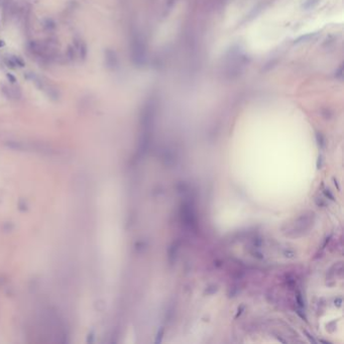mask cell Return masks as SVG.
<instances>
[{
	"mask_svg": "<svg viewBox=\"0 0 344 344\" xmlns=\"http://www.w3.org/2000/svg\"><path fill=\"white\" fill-rule=\"evenodd\" d=\"M6 64L8 65V67L10 68H15V67H24V62L20 59L19 57L13 56L11 58H9L8 60L6 61Z\"/></svg>",
	"mask_w": 344,
	"mask_h": 344,
	"instance_id": "cell-1",
	"label": "cell"
},
{
	"mask_svg": "<svg viewBox=\"0 0 344 344\" xmlns=\"http://www.w3.org/2000/svg\"><path fill=\"white\" fill-rule=\"evenodd\" d=\"M7 78L9 79L10 82H11V83H15V82H16L15 77H14V76H12L11 74H7Z\"/></svg>",
	"mask_w": 344,
	"mask_h": 344,
	"instance_id": "cell-3",
	"label": "cell"
},
{
	"mask_svg": "<svg viewBox=\"0 0 344 344\" xmlns=\"http://www.w3.org/2000/svg\"><path fill=\"white\" fill-rule=\"evenodd\" d=\"M4 46V42L0 41V48H1V46Z\"/></svg>",
	"mask_w": 344,
	"mask_h": 344,
	"instance_id": "cell-4",
	"label": "cell"
},
{
	"mask_svg": "<svg viewBox=\"0 0 344 344\" xmlns=\"http://www.w3.org/2000/svg\"><path fill=\"white\" fill-rule=\"evenodd\" d=\"M87 53H88V50H87V46L84 42H81V46H80V55H81V59L85 60L87 57Z\"/></svg>",
	"mask_w": 344,
	"mask_h": 344,
	"instance_id": "cell-2",
	"label": "cell"
}]
</instances>
